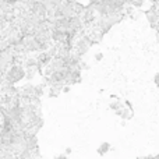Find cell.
Returning a JSON list of instances; mask_svg holds the SVG:
<instances>
[{
	"label": "cell",
	"instance_id": "cell-1",
	"mask_svg": "<svg viewBox=\"0 0 159 159\" xmlns=\"http://www.w3.org/2000/svg\"><path fill=\"white\" fill-rule=\"evenodd\" d=\"M24 75H25L24 69H22L21 66H18V64H14V66H11L10 69L7 70V73H6V80H7L10 84H16V82L21 81V80L24 78Z\"/></svg>",
	"mask_w": 159,
	"mask_h": 159
},
{
	"label": "cell",
	"instance_id": "cell-2",
	"mask_svg": "<svg viewBox=\"0 0 159 159\" xmlns=\"http://www.w3.org/2000/svg\"><path fill=\"white\" fill-rule=\"evenodd\" d=\"M155 82H157V85L159 87V73L157 74V77H155Z\"/></svg>",
	"mask_w": 159,
	"mask_h": 159
}]
</instances>
